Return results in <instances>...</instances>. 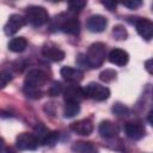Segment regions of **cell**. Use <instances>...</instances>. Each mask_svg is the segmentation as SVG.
Listing matches in <instances>:
<instances>
[{
	"label": "cell",
	"mask_w": 153,
	"mask_h": 153,
	"mask_svg": "<svg viewBox=\"0 0 153 153\" xmlns=\"http://www.w3.org/2000/svg\"><path fill=\"white\" fill-rule=\"evenodd\" d=\"M80 111V105L75 104V103H66L65 105V110H63V115L66 118H71L74 117L75 115H78Z\"/></svg>",
	"instance_id": "cell-19"
},
{
	"label": "cell",
	"mask_w": 153,
	"mask_h": 153,
	"mask_svg": "<svg viewBox=\"0 0 153 153\" xmlns=\"http://www.w3.org/2000/svg\"><path fill=\"white\" fill-rule=\"evenodd\" d=\"M84 92L85 97H88L97 102L106 100L110 97V90L106 86H103L97 82H90L88 85H86L84 87Z\"/></svg>",
	"instance_id": "cell-3"
},
{
	"label": "cell",
	"mask_w": 153,
	"mask_h": 153,
	"mask_svg": "<svg viewBox=\"0 0 153 153\" xmlns=\"http://www.w3.org/2000/svg\"><path fill=\"white\" fill-rule=\"evenodd\" d=\"M112 111H114V114L117 115L118 117H126V116L129 115V109H128L127 106H124L123 104H120V103H117V104L114 105Z\"/></svg>",
	"instance_id": "cell-24"
},
{
	"label": "cell",
	"mask_w": 153,
	"mask_h": 153,
	"mask_svg": "<svg viewBox=\"0 0 153 153\" xmlns=\"http://www.w3.org/2000/svg\"><path fill=\"white\" fill-rule=\"evenodd\" d=\"M85 6H86V1H82V0H74V1L68 2V10L74 13L80 12Z\"/></svg>",
	"instance_id": "cell-22"
},
{
	"label": "cell",
	"mask_w": 153,
	"mask_h": 153,
	"mask_svg": "<svg viewBox=\"0 0 153 153\" xmlns=\"http://www.w3.org/2000/svg\"><path fill=\"white\" fill-rule=\"evenodd\" d=\"M42 55L51 61H55V62L62 61L65 59V53L59 47H56L55 44H51V43H47L43 45Z\"/></svg>",
	"instance_id": "cell-9"
},
{
	"label": "cell",
	"mask_w": 153,
	"mask_h": 153,
	"mask_svg": "<svg viewBox=\"0 0 153 153\" xmlns=\"http://www.w3.org/2000/svg\"><path fill=\"white\" fill-rule=\"evenodd\" d=\"M47 74L41 71V69H32L27 73L26 78H25V82L24 85L25 86H31V87H36V88H39L42 85L45 84L47 81Z\"/></svg>",
	"instance_id": "cell-6"
},
{
	"label": "cell",
	"mask_w": 153,
	"mask_h": 153,
	"mask_svg": "<svg viewBox=\"0 0 153 153\" xmlns=\"http://www.w3.org/2000/svg\"><path fill=\"white\" fill-rule=\"evenodd\" d=\"M7 153H13V152H7Z\"/></svg>",
	"instance_id": "cell-34"
},
{
	"label": "cell",
	"mask_w": 153,
	"mask_h": 153,
	"mask_svg": "<svg viewBox=\"0 0 153 153\" xmlns=\"http://www.w3.org/2000/svg\"><path fill=\"white\" fill-rule=\"evenodd\" d=\"M71 129L74 133L79 134V135H90L93 131V123L88 118L80 120V121H76V122L72 123Z\"/></svg>",
	"instance_id": "cell-15"
},
{
	"label": "cell",
	"mask_w": 153,
	"mask_h": 153,
	"mask_svg": "<svg viewBox=\"0 0 153 153\" xmlns=\"http://www.w3.org/2000/svg\"><path fill=\"white\" fill-rule=\"evenodd\" d=\"M151 65H152V59H149V60H147V61L145 62L146 69H147V72H148L149 74H152V67H151Z\"/></svg>",
	"instance_id": "cell-32"
},
{
	"label": "cell",
	"mask_w": 153,
	"mask_h": 153,
	"mask_svg": "<svg viewBox=\"0 0 153 153\" xmlns=\"http://www.w3.org/2000/svg\"><path fill=\"white\" fill-rule=\"evenodd\" d=\"M127 136L131 140H140L145 136V128L140 122H128L124 126Z\"/></svg>",
	"instance_id": "cell-10"
},
{
	"label": "cell",
	"mask_w": 153,
	"mask_h": 153,
	"mask_svg": "<svg viewBox=\"0 0 153 153\" xmlns=\"http://www.w3.org/2000/svg\"><path fill=\"white\" fill-rule=\"evenodd\" d=\"M63 98H65L66 103H75V104H79L85 98L84 87H80L78 85L68 86L65 90V92H63Z\"/></svg>",
	"instance_id": "cell-7"
},
{
	"label": "cell",
	"mask_w": 153,
	"mask_h": 153,
	"mask_svg": "<svg viewBox=\"0 0 153 153\" xmlns=\"http://www.w3.org/2000/svg\"><path fill=\"white\" fill-rule=\"evenodd\" d=\"M25 20L30 23L32 26H42L49 20L48 12L44 7L42 6H30L26 8V14H25Z\"/></svg>",
	"instance_id": "cell-2"
},
{
	"label": "cell",
	"mask_w": 153,
	"mask_h": 153,
	"mask_svg": "<svg viewBox=\"0 0 153 153\" xmlns=\"http://www.w3.org/2000/svg\"><path fill=\"white\" fill-rule=\"evenodd\" d=\"M141 5H142V2H141L140 0H131V1H124V2H123V6L129 7V8H131V10H135V8L140 7Z\"/></svg>",
	"instance_id": "cell-29"
},
{
	"label": "cell",
	"mask_w": 153,
	"mask_h": 153,
	"mask_svg": "<svg viewBox=\"0 0 153 153\" xmlns=\"http://www.w3.org/2000/svg\"><path fill=\"white\" fill-rule=\"evenodd\" d=\"M98 131H99V134H100L103 137H105V139H111V137L117 136L120 129H118L117 124H115L114 122L106 120V121L100 122V124H99V127H98Z\"/></svg>",
	"instance_id": "cell-14"
},
{
	"label": "cell",
	"mask_w": 153,
	"mask_h": 153,
	"mask_svg": "<svg viewBox=\"0 0 153 153\" xmlns=\"http://www.w3.org/2000/svg\"><path fill=\"white\" fill-rule=\"evenodd\" d=\"M11 80H12V75L8 72H5V71L0 72V88H4Z\"/></svg>",
	"instance_id": "cell-28"
},
{
	"label": "cell",
	"mask_w": 153,
	"mask_h": 153,
	"mask_svg": "<svg viewBox=\"0 0 153 153\" xmlns=\"http://www.w3.org/2000/svg\"><path fill=\"white\" fill-rule=\"evenodd\" d=\"M102 4H103L105 7H108L109 11H115V8H116V6H117V4H116L115 1H103Z\"/></svg>",
	"instance_id": "cell-30"
},
{
	"label": "cell",
	"mask_w": 153,
	"mask_h": 153,
	"mask_svg": "<svg viewBox=\"0 0 153 153\" xmlns=\"http://www.w3.org/2000/svg\"><path fill=\"white\" fill-rule=\"evenodd\" d=\"M106 56V47L102 42H96L88 47L87 54L85 55L86 65L90 68H98L103 65Z\"/></svg>",
	"instance_id": "cell-1"
},
{
	"label": "cell",
	"mask_w": 153,
	"mask_h": 153,
	"mask_svg": "<svg viewBox=\"0 0 153 153\" xmlns=\"http://www.w3.org/2000/svg\"><path fill=\"white\" fill-rule=\"evenodd\" d=\"M8 149H7V146H6V142L4 141L2 137H0V153H7Z\"/></svg>",
	"instance_id": "cell-31"
},
{
	"label": "cell",
	"mask_w": 153,
	"mask_h": 153,
	"mask_svg": "<svg viewBox=\"0 0 153 153\" xmlns=\"http://www.w3.org/2000/svg\"><path fill=\"white\" fill-rule=\"evenodd\" d=\"M16 146L20 151H33L37 148L38 143H37L33 134L22 133L16 139Z\"/></svg>",
	"instance_id": "cell-5"
},
{
	"label": "cell",
	"mask_w": 153,
	"mask_h": 153,
	"mask_svg": "<svg viewBox=\"0 0 153 153\" xmlns=\"http://www.w3.org/2000/svg\"><path fill=\"white\" fill-rule=\"evenodd\" d=\"M26 24V20H25V17L20 16V14H11L7 23L5 24L4 26V31L7 36L10 35H14L17 31H19L24 25Z\"/></svg>",
	"instance_id": "cell-4"
},
{
	"label": "cell",
	"mask_w": 153,
	"mask_h": 153,
	"mask_svg": "<svg viewBox=\"0 0 153 153\" xmlns=\"http://www.w3.org/2000/svg\"><path fill=\"white\" fill-rule=\"evenodd\" d=\"M57 139H59V134H57L56 131H49V134L47 135V137H45L43 145H47V146L53 147V146L57 142Z\"/></svg>",
	"instance_id": "cell-27"
},
{
	"label": "cell",
	"mask_w": 153,
	"mask_h": 153,
	"mask_svg": "<svg viewBox=\"0 0 153 153\" xmlns=\"http://www.w3.org/2000/svg\"><path fill=\"white\" fill-rule=\"evenodd\" d=\"M24 93H25L27 97L33 98V99L41 98V96H42V92H41L39 88L31 87V86H25V85H24Z\"/></svg>",
	"instance_id": "cell-23"
},
{
	"label": "cell",
	"mask_w": 153,
	"mask_h": 153,
	"mask_svg": "<svg viewBox=\"0 0 153 153\" xmlns=\"http://www.w3.org/2000/svg\"><path fill=\"white\" fill-rule=\"evenodd\" d=\"M135 27L137 33L146 41H151L153 37V24L147 18H139L135 22Z\"/></svg>",
	"instance_id": "cell-8"
},
{
	"label": "cell",
	"mask_w": 153,
	"mask_h": 153,
	"mask_svg": "<svg viewBox=\"0 0 153 153\" xmlns=\"http://www.w3.org/2000/svg\"><path fill=\"white\" fill-rule=\"evenodd\" d=\"M60 30L68 35H78L80 32V23L76 18H63L62 22H60L59 25Z\"/></svg>",
	"instance_id": "cell-12"
},
{
	"label": "cell",
	"mask_w": 153,
	"mask_h": 153,
	"mask_svg": "<svg viewBox=\"0 0 153 153\" xmlns=\"http://www.w3.org/2000/svg\"><path fill=\"white\" fill-rule=\"evenodd\" d=\"M48 134H49V131H48L43 126H38V127L36 128V130H35L33 136H35V139H36V141H37L38 145H43V143H44V140H45V137H47Z\"/></svg>",
	"instance_id": "cell-20"
},
{
	"label": "cell",
	"mask_w": 153,
	"mask_h": 153,
	"mask_svg": "<svg viewBox=\"0 0 153 153\" xmlns=\"http://www.w3.org/2000/svg\"><path fill=\"white\" fill-rule=\"evenodd\" d=\"M61 92H62V84H61L60 81H54V82H51V85L49 86V90H48L49 96L56 97V96H59Z\"/></svg>",
	"instance_id": "cell-25"
},
{
	"label": "cell",
	"mask_w": 153,
	"mask_h": 153,
	"mask_svg": "<svg viewBox=\"0 0 153 153\" xmlns=\"http://www.w3.org/2000/svg\"><path fill=\"white\" fill-rule=\"evenodd\" d=\"M112 33L116 39H126L127 38V30L122 25H116L112 29Z\"/></svg>",
	"instance_id": "cell-26"
},
{
	"label": "cell",
	"mask_w": 153,
	"mask_h": 153,
	"mask_svg": "<svg viewBox=\"0 0 153 153\" xmlns=\"http://www.w3.org/2000/svg\"><path fill=\"white\" fill-rule=\"evenodd\" d=\"M106 24H108V22H106L105 17H103L100 14H94L87 19L86 26L91 32H102L106 27Z\"/></svg>",
	"instance_id": "cell-11"
},
{
	"label": "cell",
	"mask_w": 153,
	"mask_h": 153,
	"mask_svg": "<svg viewBox=\"0 0 153 153\" xmlns=\"http://www.w3.org/2000/svg\"><path fill=\"white\" fill-rule=\"evenodd\" d=\"M116 75H117V72H116L115 69L108 68V69L103 71V72L99 74V79H100L102 81H104V82H110V81H112V80L116 79Z\"/></svg>",
	"instance_id": "cell-21"
},
{
	"label": "cell",
	"mask_w": 153,
	"mask_h": 153,
	"mask_svg": "<svg viewBox=\"0 0 153 153\" xmlns=\"http://www.w3.org/2000/svg\"><path fill=\"white\" fill-rule=\"evenodd\" d=\"M72 151L75 153H98V148L92 142L78 141L72 146Z\"/></svg>",
	"instance_id": "cell-17"
},
{
	"label": "cell",
	"mask_w": 153,
	"mask_h": 153,
	"mask_svg": "<svg viewBox=\"0 0 153 153\" xmlns=\"http://www.w3.org/2000/svg\"><path fill=\"white\" fill-rule=\"evenodd\" d=\"M60 74L65 80H67L69 82H79L82 80V76H84L82 71H80L79 68H73V67H68V66L62 67L60 71Z\"/></svg>",
	"instance_id": "cell-13"
},
{
	"label": "cell",
	"mask_w": 153,
	"mask_h": 153,
	"mask_svg": "<svg viewBox=\"0 0 153 153\" xmlns=\"http://www.w3.org/2000/svg\"><path fill=\"white\" fill-rule=\"evenodd\" d=\"M148 122H149V124H152V111L148 114Z\"/></svg>",
	"instance_id": "cell-33"
},
{
	"label": "cell",
	"mask_w": 153,
	"mask_h": 153,
	"mask_svg": "<svg viewBox=\"0 0 153 153\" xmlns=\"http://www.w3.org/2000/svg\"><path fill=\"white\" fill-rule=\"evenodd\" d=\"M27 47V41L24 37H14L8 43V49L13 53H22Z\"/></svg>",
	"instance_id": "cell-18"
},
{
	"label": "cell",
	"mask_w": 153,
	"mask_h": 153,
	"mask_svg": "<svg viewBox=\"0 0 153 153\" xmlns=\"http://www.w3.org/2000/svg\"><path fill=\"white\" fill-rule=\"evenodd\" d=\"M109 61L116 66H124L129 61V55L126 50L114 49L109 53Z\"/></svg>",
	"instance_id": "cell-16"
}]
</instances>
